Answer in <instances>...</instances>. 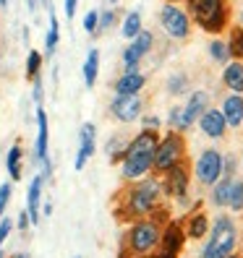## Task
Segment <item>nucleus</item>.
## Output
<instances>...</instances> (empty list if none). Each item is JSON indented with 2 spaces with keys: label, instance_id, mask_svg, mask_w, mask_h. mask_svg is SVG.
I'll use <instances>...</instances> for the list:
<instances>
[{
  "label": "nucleus",
  "instance_id": "20",
  "mask_svg": "<svg viewBox=\"0 0 243 258\" xmlns=\"http://www.w3.org/2000/svg\"><path fill=\"white\" fill-rule=\"evenodd\" d=\"M147 86V76L139 73H120L115 84H113V92L115 94H141V89Z\"/></svg>",
  "mask_w": 243,
  "mask_h": 258
},
{
  "label": "nucleus",
  "instance_id": "19",
  "mask_svg": "<svg viewBox=\"0 0 243 258\" xmlns=\"http://www.w3.org/2000/svg\"><path fill=\"white\" fill-rule=\"evenodd\" d=\"M222 86L233 94H243V60H230L222 66Z\"/></svg>",
  "mask_w": 243,
  "mask_h": 258
},
{
  "label": "nucleus",
  "instance_id": "38",
  "mask_svg": "<svg viewBox=\"0 0 243 258\" xmlns=\"http://www.w3.org/2000/svg\"><path fill=\"white\" fill-rule=\"evenodd\" d=\"M11 183H3L0 185V219L6 217V209H8V201H11Z\"/></svg>",
  "mask_w": 243,
  "mask_h": 258
},
{
  "label": "nucleus",
  "instance_id": "14",
  "mask_svg": "<svg viewBox=\"0 0 243 258\" xmlns=\"http://www.w3.org/2000/svg\"><path fill=\"white\" fill-rule=\"evenodd\" d=\"M196 125H199V131L207 136V139H212V141L225 139V133H227V123H225V117H222L220 107L204 110V115L196 120Z\"/></svg>",
  "mask_w": 243,
  "mask_h": 258
},
{
  "label": "nucleus",
  "instance_id": "3",
  "mask_svg": "<svg viewBox=\"0 0 243 258\" xmlns=\"http://www.w3.org/2000/svg\"><path fill=\"white\" fill-rule=\"evenodd\" d=\"M162 222L155 217H144L131 222V227L123 232L120 240V255L118 258H147L157 250L160 245V235H162Z\"/></svg>",
  "mask_w": 243,
  "mask_h": 258
},
{
  "label": "nucleus",
  "instance_id": "32",
  "mask_svg": "<svg viewBox=\"0 0 243 258\" xmlns=\"http://www.w3.org/2000/svg\"><path fill=\"white\" fill-rule=\"evenodd\" d=\"M227 209L233 214H240L243 211V177H233V185H230V201H227Z\"/></svg>",
  "mask_w": 243,
  "mask_h": 258
},
{
  "label": "nucleus",
  "instance_id": "39",
  "mask_svg": "<svg viewBox=\"0 0 243 258\" xmlns=\"http://www.w3.org/2000/svg\"><path fill=\"white\" fill-rule=\"evenodd\" d=\"M139 120H141V128L144 131H160L162 128V120L157 115H141Z\"/></svg>",
  "mask_w": 243,
  "mask_h": 258
},
{
  "label": "nucleus",
  "instance_id": "15",
  "mask_svg": "<svg viewBox=\"0 0 243 258\" xmlns=\"http://www.w3.org/2000/svg\"><path fill=\"white\" fill-rule=\"evenodd\" d=\"M209 102H212V97H209V92H204V89H193V92H188V99L183 104V112H186V120L191 125H196V120L204 115V110L212 107Z\"/></svg>",
  "mask_w": 243,
  "mask_h": 258
},
{
  "label": "nucleus",
  "instance_id": "9",
  "mask_svg": "<svg viewBox=\"0 0 243 258\" xmlns=\"http://www.w3.org/2000/svg\"><path fill=\"white\" fill-rule=\"evenodd\" d=\"M160 26H162V32L168 34L170 39H188L191 37V19H188V13L175 6V3H168V6H162L160 11Z\"/></svg>",
  "mask_w": 243,
  "mask_h": 258
},
{
  "label": "nucleus",
  "instance_id": "33",
  "mask_svg": "<svg viewBox=\"0 0 243 258\" xmlns=\"http://www.w3.org/2000/svg\"><path fill=\"white\" fill-rule=\"evenodd\" d=\"M131 44H133V47L139 50L141 55H149V52H152V47H155V34L147 32V29H141V32L131 39Z\"/></svg>",
  "mask_w": 243,
  "mask_h": 258
},
{
  "label": "nucleus",
  "instance_id": "24",
  "mask_svg": "<svg viewBox=\"0 0 243 258\" xmlns=\"http://www.w3.org/2000/svg\"><path fill=\"white\" fill-rule=\"evenodd\" d=\"M165 89H168V94H173V97H186V94H188V89H191L188 73H183V71L173 73L170 79L165 81Z\"/></svg>",
  "mask_w": 243,
  "mask_h": 258
},
{
  "label": "nucleus",
  "instance_id": "37",
  "mask_svg": "<svg viewBox=\"0 0 243 258\" xmlns=\"http://www.w3.org/2000/svg\"><path fill=\"white\" fill-rule=\"evenodd\" d=\"M238 159H235V154H222V177H235V170H238Z\"/></svg>",
  "mask_w": 243,
  "mask_h": 258
},
{
  "label": "nucleus",
  "instance_id": "18",
  "mask_svg": "<svg viewBox=\"0 0 243 258\" xmlns=\"http://www.w3.org/2000/svg\"><path fill=\"white\" fill-rule=\"evenodd\" d=\"M44 180L42 175H34L32 183H29V193H26V214L32 224H39V199H42V190H44Z\"/></svg>",
  "mask_w": 243,
  "mask_h": 258
},
{
  "label": "nucleus",
  "instance_id": "36",
  "mask_svg": "<svg viewBox=\"0 0 243 258\" xmlns=\"http://www.w3.org/2000/svg\"><path fill=\"white\" fill-rule=\"evenodd\" d=\"M97 24H100V11H89L86 16H84V21H81V26H84V32L86 34H97Z\"/></svg>",
  "mask_w": 243,
  "mask_h": 258
},
{
  "label": "nucleus",
  "instance_id": "52",
  "mask_svg": "<svg viewBox=\"0 0 243 258\" xmlns=\"http://www.w3.org/2000/svg\"><path fill=\"white\" fill-rule=\"evenodd\" d=\"M110 3H113V6H115V3H118V0H110Z\"/></svg>",
  "mask_w": 243,
  "mask_h": 258
},
{
  "label": "nucleus",
  "instance_id": "50",
  "mask_svg": "<svg viewBox=\"0 0 243 258\" xmlns=\"http://www.w3.org/2000/svg\"><path fill=\"white\" fill-rule=\"evenodd\" d=\"M227 258H243V255H238V253H230V255H227Z\"/></svg>",
  "mask_w": 243,
  "mask_h": 258
},
{
  "label": "nucleus",
  "instance_id": "54",
  "mask_svg": "<svg viewBox=\"0 0 243 258\" xmlns=\"http://www.w3.org/2000/svg\"><path fill=\"white\" fill-rule=\"evenodd\" d=\"M240 237H243V230H240Z\"/></svg>",
  "mask_w": 243,
  "mask_h": 258
},
{
  "label": "nucleus",
  "instance_id": "46",
  "mask_svg": "<svg viewBox=\"0 0 243 258\" xmlns=\"http://www.w3.org/2000/svg\"><path fill=\"white\" fill-rule=\"evenodd\" d=\"M238 26L243 29V8H240V13H238Z\"/></svg>",
  "mask_w": 243,
  "mask_h": 258
},
{
  "label": "nucleus",
  "instance_id": "34",
  "mask_svg": "<svg viewBox=\"0 0 243 258\" xmlns=\"http://www.w3.org/2000/svg\"><path fill=\"white\" fill-rule=\"evenodd\" d=\"M128 141H123V136H113V139L108 141V146H105V151H108L110 162L120 164V157H123V149H126Z\"/></svg>",
  "mask_w": 243,
  "mask_h": 258
},
{
  "label": "nucleus",
  "instance_id": "2",
  "mask_svg": "<svg viewBox=\"0 0 243 258\" xmlns=\"http://www.w3.org/2000/svg\"><path fill=\"white\" fill-rule=\"evenodd\" d=\"M160 141V131H139L133 139L126 144L123 157H120V177L133 183L147 175H152V162H155V151Z\"/></svg>",
  "mask_w": 243,
  "mask_h": 258
},
{
  "label": "nucleus",
  "instance_id": "53",
  "mask_svg": "<svg viewBox=\"0 0 243 258\" xmlns=\"http://www.w3.org/2000/svg\"><path fill=\"white\" fill-rule=\"evenodd\" d=\"M42 3H44V6H47V0H42Z\"/></svg>",
  "mask_w": 243,
  "mask_h": 258
},
{
  "label": "nucleus",
  "instance_id": "22",
  "mask_svg": "<svg viewBox=\"0 0 243 258\" xmlns=\"http://www.w3.org/2000/svg\"><path fill=\"white\" fill-rule=\"evenodd\" d=\"M81 76H84V86L86 89H94L97 84V76H100V50L92 47L86 52V60H84V66H81Z\"/></svg>",
  "mask_w": 243,
  "mask_h": 258
},
{
  "label": "nucleus",
  "instance_id": "10",
  "mask_svg": "<svg viewBox=\"0 0 243 258\" xmlns=\"http://www.w3.org/2000/svg\"><path fill=\"white\" fill-rule=\"evenodd\" d=\"M183 245H186V230H183V222L170 219L168 224L162 227L160 245H157L155 253H152V258H180V250H183Z\"/></svg>",
  "mask_w": 243,
  "mask_h": 258
},
{
  "label": "nucleus",
  "instance_id": "44",
  "mask_svg": "<svg viewBox=\"0 0 243 258\" xmlns=\"http://www.w3.org/2000/svg\"><path fill=\"white\" fill-rule=\"evenodd\" d=\"M42 214H44V217H50V214H53V201H47V204L42 206Z\"/></svg>",
  "mask_w": 243,
  "mask_h": 258
},
{
  "label": "nucleus",
  "instance_id": "47",
  "mask_svg": "<svg viewBox=\"0 0 243 258\" xmlns=\"http://www.w3.org/2000/svg\"><path fill=\"white\" fill-rule=\"evenodd\" d=\"M11 258H29L26 253H16V255H11Z\"/></svg>",
  "mask_w": 243,
  "mask_h": 258
},
{
  "label": "nucleus",
  "instance_id": "27",
  "mask_svg": "<svg viewBox=\"0 0 243 258\" xmlns=\"http://www.w3.org/2000/svg\"><path fill=\"white\" fill-rule=\"evenodd\" d=\"M207 52H209V57L215 60L217 66H225V63H230V50H227V42L225 39H220V37H215L209 44H207Z\"/></svg>",
  "mask_w": 243,
  "mask_h": 258
},
{
  "label": "nucleus",
  "instance_id": "11",
  "mask_svg": "<svg viewBox=\"0 0 243 258\" xmlns=\"http://www.w3.org/2000/svg\"><path fill=\"white\" fill-rule=\"evenodd\" d=\"M110 115L118 120V123H136L144 115V102L141 94H115L110 102Z\"/></svg>",
  "mask_w": 243,
  "mask_h": 258
},
{
  "label": "nucleus",
  "instance_id": "25",
  "mask_svg": "<svg viewBox=\"0 0 243 258\" xmlns=\"http://www.w3.org/2000/svg\"><path fill=\"white\" fill-rule=\"evenodd\" d=\"M21 162H24V149H21V144L16 141V144L8 149V159H6V167H8L11 180H21Z\"/></svg>",
  "mask_w": 243,
  "mask_h": 258
},
{
  "label": "nucleus",
  "instance_id": "26",
  "mask_svg": "<svg viewBox=\"0 0 243 258\" xmlns=\"http://www.w3.org/2000/svg\"><path fill=\"white\" fill-rule=\"evenodd\" d=\"M144 29V21H141V13L139 11H128L123 16V24H120V34L126 39H133Z\"/></svg>",
  "mask_w": 243,
  "mask_h": 258
},
{
  "label": "nucleus",
  "instance_id": "5",
  "mask_svg": "<svg viewBox=\"0 0 243 258\" xmlns=\"http://www.w3.org/2000/svg\"><path fill=\"white\" fill-rule=\"evenodd\" d=\"M238 248V227L233 217L220 214L209 224V235L202 248V258H227Z\"/></svg>",
  "mask_w": 243,
  "mask_h": 258
},
{
  "label": "nucleus",
  "instance_id": "8",
  "mask_svg": "<svg viewBox=\"0 0 243 258\" xmlns=\"http://www.w3.org/2000/svg\"><path fill=\"white\" fill-rule=\"evenodd\" d=\"M191 175L196 177V183L212 188L222 177V151L220 149H204L199 157H196L193 167H191Z\"/></svg>",
  "mask_w": 243,
  "mask_h": 258
},
{
  "label": "nucleus",
  "instance_id": "1",
  "mask_svg": "<svg viewBox=\"0 0 243 258\" xmlns=\"http://www.w3.org/2000/svg\"><path fill=\"white\" fill-rule=\"evenodd\" d=\"M162 183L157 175H147L141 180H133L115 196V217L120 222H136L155 211L162 201Z\"/></svg>",
  "mask_w": 243,
  "mask_h": 258
},
{
  "label": "nucleus",
  "instance_id": "43",
  "mask_svg": "<svg viewBox=\"0 0 243 258\" xmlns=\"http://www.w3.org/2000/svg\"><path fill=\"white\" fill-rule=\"evenodd\" d=\"M29 224H32V222H29V214H26V211H19V230H26Z\"/></svg>",
  "mask_w": 243,
  "mask_h": 258
},
{
  "label": "nucleus",
  "instance_id": "29",
  "mask_svg": "<svg viewBox=\"0 0 243 258\" xmlns=\"http://www.w3.org/2000/svg\"><path fill=\"white\" fill-rule=\"evenodd\" d=\"M141 60H144V55H141L139 50H136L133 44L123 47V73H139Z\"/></svg>",
  "mask_w": 243,
  "mask_h": 258
},
{
  "label": "nucleus",
  "instance_id": "51",
  "mask_svg": "<svg viewBox=\"0 0 243 258\" xmlns=\"http://www.w3.org/2000/svg\"><path fill=\"white\" fill-rule=\"evenodd\" d=\"M240 167H243V154H240Z\"/></svg>",
  "mask_w": 243,
  "mask_h": 258
},
{
  "label": "nucleus",
  "instance_id": "30",
  "mask_svg": "<svg viewBox=\"0 0 243 258\" xmlns=\"http://www.w3.org/2000/svg\"><path fill=\"white\" fill-rule=\"evenodd\" d=\"M225 42H227V50H230V57L233 60H243V29L233 26Z\"/></svg>",
  "mask_w": 243,
  "mask_h": 258
},
{
  "label": "nucleus",
  "instance_id": "49",
  "mask_svg": "<svg viewBox=\"0 0 243 258\" xmlns=\"http://www.w3.org/2000/svg\"><path fill=\"white\" fill-rule=\"evenodd\" d=\"M165 3H175L178 6V3H183V0H165Z\"/></svg>",
  "mask_w": 243,
  "mask_h": 258
},
{
  "label": "nucleus",
  "instance_id": "41",
  "mask_svg": "<svg viewBox=\"0 0 243 258\" xmlns=\"http://www.w3.org/2000/svg\"><path fill=\"white\" fill-rule=\"evenodd\" d=\"M11 230H13V222L11 219H0V248H3V242H6V237L11 235Z\"/></svg>",
  "mask_w": 243,
  "mask_h": 258
},
{
  "label": "nucleus",
  "instance_id": "23",
  "mask_svg": "<svg viewBox=\"0 0 243 258\" xmlns=\"http://www.w3.org/2000/svg\"><path fill=\"white\" fill-rule=\"evenodd\" d=\"M50 8V6H47ZM58 42H60V21L55 16V11L50 8V24H47V37H44V55L53 57L55 55V47H58Z\"/></svg>",
  "mask_w": 243,
  "mask_h": 258
},
{
  "label": "nucleus",
  "instance_id": "12",
  "mask_svg": "<svg viewBox=\"0 0 243 258\" xmlns=\"http://www.w3.org/2000/svg\"><path fill=\"white\" fill-rule=\"evenodd\" d=\"M94 151H97V125L84 123L79 131V151H76V159H73V170L81 172L86 162L94 157Z\"/></svg>",
  "mask_w": 243,
  "mask_h": 258
},
{
  "label": "nucleus",
  "instance_id": "21",
  "mask_svg": "<svg viewBox=\"0 0 243 258\" xmlns=\"http://www.w3.org/2000/svg\"><path fill=\"white\" fill-rule=\"evenodd\" d=\"M230 185H233V177H220L217 183L209 188V204L215 209L227 206V201H230Z\"/></svg>",
  "mask_w": 243,
  "mask_h": 258
},
{
  "label": "nucleus",
  "instance_id": "4",
  "mask_svg": "<svg viewBox=\"0 0 243 258\" xmlns=\"http://www.w3.org/2000/svg\"><path fill=\"white\" fill-rule=\"evenodd\" d=\"M186 13L191 24L212 37L227 32L230 26V0H186Z\"/></svg>",
  "mask_w": 243,
  "mask_h": 258
},
{
  "label": "nucleus",
  "instance_id": "28",
  "mask_svg": "<svg viewBox=\"0 0 243 258\" xmlns=\"http://www.w3.org/2000/svg\"><path fill=\"white\" fill-rule=\"evenodd\" d=\"M168 125H170V131H175V133H183V136L193 128V125L188 123V120H186L183 107H178V104L168 110Z\"/></svg>",
  "mask_w": 243,
  "mask_h": 258
},
{
  "label": "nucleus",
  "instance_id": "40",
  "mask_svg": "<svg viewBox=\"0 0 243 258\" xmlns=\"http://www.w3.org/2000/svg\"><path fill=\"white\" fill-rule=\"evenodd\" d=\"M42 94H44V89H42V76H39V79L32 81V97H34V104H37V107L42 104Z\"/></svg>",
  "mask_w": 243,
  "mask_h": 258
},
{
  "label": "nucleus",
  "instance_id": "48",
  "mask_svg": "<svg viewBox=\"0 0 243 258\" xmlns=\"http://www.w3.org/2000/svg\"><path fill=\"white\" fill-rule=\"evenodd\" d=\"M0 8H8V0H0Z\"/></svg>",
  "mask_w": 243,
  "mask_h": 258
},
{
  "label": "nucleus",
  "instance_id": "7",
  "mask_svg": "<svg viewBox=\"0 0 243 258\" xmlns=\"http://www.w3.org/2000/svg\"><path fill=\"white\" fill-rule=\"evenodd\" d=\"M191 164H188V159H183V162H178L175 167H170L168 172L162 175V193L168 196V199H175L180 206H191L188 204V188H191Z\"/></svg>",
  "mask_w": 243,
  "mask_h": 258
},
{
  "label": "nucleus",
  "instance_id": "35",
  "mask_svg": "<svg viewBox=\"0 0 243 258\" xmlns=\"http://www.w3.org/2000/svg\"><path fill=\"white\" fill-rule=\"evenodd\" d=\"M118 24V11L115 8H105L100 11V24H97V32H108Z\"/></svg>",
  "mask_w": 243,
  "mask_h": 258
},
{
  "label": "nucleus",
  "instance_id": "31",
  "mask_svg": "<svg viewBox=\"0 0 243 258\" xmlns=\"http://www.w3.org/2000/svg\"><path fill=\"white\" fill-rule=\"evenodd\" d=\"M42 63H44V55L39 50H29V55H26V79L29 81L42 76Z\"/></svg>",
  "mask_w": 243,
  "mask_h": 258
},
{
  "label": "nucleus",
  "instance_id": "16",
  "mask_svg": "<svg viewBox=\"0 0 243 258\" xmlns=\"http://www.w3.org/2000/svg\"><path fill=\"white\" fill-rule=\"evenodd\" d=\"M220 112L225 117V123L227 128H240L243 125V94H225L222 104H220Z\"/></svg>",
  "mask_w": 243,
  "mask_h": 258
},
{
  "label": "nucleus",
  "instance_id": "17",
  "mask_svg": "<svg viewBox=\"0 0 243 258\" xmlns=\"http://www.w3.org/2000/svg\"><path fill=\"white\" fill-rule=\"evenodd\" d=\"M209 224H212V219H209L207 211L193 209L191 214L186 217V224H183L186 237H188V240H204V237L209 235Z\"/></svg>",
  "mask_w": 243,
  "mask_h": 258
},
{
  "label": "nucleus",
  "instance_id": "45",
  "mask_svg": "<svg viewBox=\"0 0 243 258\" xmlns=\"http://www.w3.org/2000/svg\"><path fill=\"white\" fill-rule=\"evenodd\" d=\"M26 3H29V11H32V13L37 11V0H26Z\"/></svg>",
  "mask_w": 243,
  "mask_h": 258
},
{
  "label": "nucleus",
  "instance_id": "13",
  "mask_svg": "<svg viewBox=\"0 0 243 258\" xmlns=\"http://www.w3.org/2000/svg\"><path fill=\"white\" fill-rule=\"evenodd\" d=\"M34 159L42 164L50 162V120H47V112L39 104L37 107V141H34Z\"/></svg>",
  "mask_w": 243,
  "mask_h": 258
},
{
  "label": "nucleus",
  "instance_id": "42",
  "mask_svg": "<svg viewBox=\"0 0 243 258\" xmlns=\"http://www.w3.org/2000/svg\"><path fill=\"white\" fill-rule=\"evenodd\" d=\"M76 8H79V0H63L66 19H73V16H76Z\"/></svg>",
  "mask_w": 243,
  "mask_h": 258
},
{
  "label": "nucleus",
  "instance_id": "6",
  "mask_svg": "<svg viewBox=\"0 0 243 258\" xmlns=\"http://www.w3.org/2000/svg\"><path fill=\"white\" fill-rule=\"evenodd\" d=\"M186 151H188V146H186V136L183 133L168 131L165 136H160L157 151H155V162H152V175L162 177L170 167H175L178 162L188 159Z\"/></svg>",
  "mask_w": 243,
  "mask_h": 258
}]
</instances>
